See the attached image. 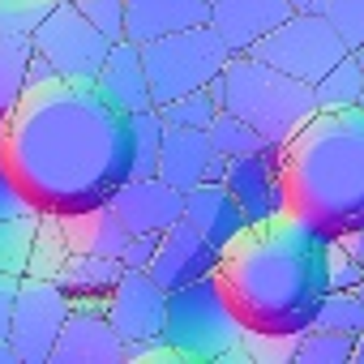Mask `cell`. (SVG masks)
Listing matches in <instances>:
<instances>
[{"mask_svg":"<svg viewBox=\"0 0 364 364\" xmlns=\"http://www.w3.org/2000/svg\"><path fill=\"white\" fill-rule=\"evenodd\" d=\"M35 43L22 35H0V112H14L26 95V65Z\"/></svg>","mask_w":364,"mask_h":364,"instance_id":"obj_24","label":"cell"},{"mask_svg":"<svg viewBox=\"0 0 364 364\" xmlns=\"http://www.w3.org/2000/svg\"><path fill=\"white\" fill-rule=\"evenodd\" d=\"M52 77H56L52 60H48L43 52H31V65H26V86H43V82H52Z\"/></svg>","mask_w":364,"mask_h":364,"instance_id":"obj_39","label":"cell"},{"mask_svg":"<svg viewBox=\"0 0 364 364\" xmlns=\"http://www.w3.org/2000/svg\"><path fill=\"white\" fill-rule=\"evenodd\" d=\"M210 146L223 154V159H236V154H253V150H262L266 146V137L249 124V120H240V116H232V112H219L215 120H210Z\"/></svg>","mask_w":364,"mask_h":364,"instance_id":"obj_29","label":"cell"},{"mask_svg":"<svg viewBox=\"0 0 364 364\" xmlns=\"http://www.w3.org/2000/svg\"><path fill=\"white\" fill-rule=\"evenodd\" d=\"M5 116H9V112H0V129H5Z\"/></svg>","mask_w":364,"mask_h":364,"instance_id":"obj_46","label":"cell"},{"mask_svg":"<svg viewBox=\"0 0 364 364\" xmlns=\"http://www.w3.org/2000/svg\"><path fill=\"white\" fill-rule=\"evenodd\" d=\"M360 90H364V69H360L355 52H347V56H343L330 73H321V77L313 82V99H317V107H321V112L355 107Z\"/></svg>","mask_w":364,"mask_h":364,"instance_id":"obj_22","label":"cell"},{"mask_svg":"<svg viewBox=\"0 0 364 364\" xmlns=\"http://www.w3.org/2000/svg\"><path fill=\"white\" fill-rule=\"evenodd\" d=\"M219 150L210 146V133L206 129H163V146H159V171L171 189L189 193L193 185L206 180V167Z\"/></svg>","mask_w":364,"mask_h":364,"instance_id":"obj_19","label":"cell"},{"mask_svg":"<svg viewBox=\"0 0 364 364\" xmlns=\"http://www.w3.org/2000/svg\"><path fill=\"white\" fill-rule=\"evenodd\" d=\"M35 198L26 193V185L14 176L9 159L0 154V219H18V215H35Z\"/></svg>","mask_w":364,"mask_h":364,"instance_id":"obj_33","label":"cell"},{"mask_svg":"<svg viewBox=\"0 0 364 364\" xmlns=\"http://www.w3.org/2000/svg\"><path fill=\"white\" fill-rule=\"evenodd\" d=\"M210 90H215L223 112L249 120L274 146H283L317 112V99H313L309 82H296L283 69H274V65H266V60H257L249 52L228 56V65L219 69Z\"/></svg>","mask_w":364,"mask_h":364,"instance_id":"obj_4","label":"cell"},{"mask_svg":"<svg viewBox=\"0 0 364 364\" xmlns=\"http://www.w3.org/2000/svg\"><path fill=\"white\" fill-rule=\"evenodd\" d=\"M334 245L347 253V257H355V262H364V228H355V232H343V236H334Z\"/></svg>","mask_w":364,"mask_h":364,"instance_id":"obj_40","label":"cell"},{"mask_svg":"<svg viewBox=\"0 0 364 364\" xmlns=\"http://www.w3.org/2000/svg\"><path fill=\"white\" fill-rule=\"evenodd\" d=\"M154 245H159V236H129L124 249H120V266L124 270H146L150 257H154Z\"/></svg>","mask_w":364,"mask_h":364,"instance_id":"obj_38","label":"cell"},{"mask_svg":"<svg viewBox=\"0 0 364 364\" xmlns=\"http://www.w3.org/2000/svg\"><path fill=\"white\" fill-rule=\"evenodd\" d=\"M219 112L223 107H219V99H215L210 86H198V90H189V95H180V99H171V103L159 107L163 124H171V129H210V120Z\"/></svg>","mask_w":364,"mask_h":364,"instance_id":"obj_26","label":"cell"},{"mask_svg":"<svg viewBox=\"0 0 364 364\" xmlns=\"http://www.w3.org/2000/svg\"><path fill=\"white\" fill-rule=\"evenodd\" d=\"M39 219H43V210L18 215V219H0V270H5V274H18V279H22V274L31 270Z\"/></svg>","mask_w":364,"mask_h":364,"instance_id":"obj_23","label":"cell"},{"mask_svg":"<svg viewBox=\"0 0 364 364\" xmlns=\"http://www.w3.org/2000/svg\"><path fill=\"white\" fill-rule=\"evenodd\" d=\"M287 18H291L287 0H210V26L219 31L232 56L253 52Z\"/></svg>","mask_w":364,"mask_h":364,"instance_id":"obj_15","label":"cell"},{"mask_svg":"<svg viewBox=\"0 0 364 364\" xmlns=\"http://www.w3.org/2000/svg\"><path fill=\"white\" fill-rule=\"evenodd\" d=\"M107 321L116 326V334L124 343H146V338H163V321H167V291L154 283L150 270H124L116 279V287L103 300Z\"/></svg>","mask_w":364,"mask_h":364,"instance_id":"obj_11","label":"cell"},{"mask_svg":"<svg viewBox=\"0 0 364 364\" xmlns=\"http://www.w3.org/2000/svg\"><path fill=\"white\" fill-rule=\"evenodd\" d=\"M219 262H223V249H215L189 219H176V223L159 236L154 257H150L146 270L154 274V283H159L163 291H176V287H185V283H193V279H202V274H215Z\"/></svg>","mask_w":364,"mask_h":364,"instance_id":"obj_14","label":"cell"},{"mask_svg":"<svg viewBox=\"0 0 364 364\" xmlns=\"http://www.w3.org/2000/svg\"><path fill=\"white\" fill-rule=\"evenodd\" d=\"M228 43L219 39V31L210 22L176 31L163 39L141 43V60H146V77H150V99L154 107L189 95L198 86H210L219 77V69L228 65Z\"/></svg>","mask_w":364,"mask_h":364,"instance_id":"obj_6","label":"cell"},{"mask_svg":"<svg viewBox=\"0 0 364 364\" xmlns=\"http://www.w3.org/2000/svg\"><path fill=\"white\" fill-rule=\"evenodd\" d=\"M355 60H360V69H364V43H360V48H355Z\"/></svg>","mask_w":364,"mask_h":364,"instance_id":"obj_44","label":"cell"},{"mask_svg":"<svg viewBox=\"0 0 364 364\" xmlns=\"http://www.w3.org/2000/svg\"><path fill=\"white\" fill-rule=\"evenodd\" d=\"M206 5H210V0H206Z\"/></svg>","mask_w":364,"mask_h":364,"instance_id":"obj_47","label":"cell"},{"mask_svg":"<svg viewBox=\"0 0 364 364\" xmlns=\"http://www.w3.org/2000/svg\"><path fill=\"white\" fill-rule=\"evenodd\" d=\"M0 364H22V360H18V347H14L9 338H0Z\"/></svg>","mask_w":364,"mask_h":364,"instance_id":"obj_42","label":"cell"},{"mask_svg":"<svg viewBox=\"0 0 364 364\" xmlns=\"http://www.w3.org/2000/svg\"><path fill=\"white\" fill-rule=\"evenodd\" d=\"M287 5H291V14H321L326 0H287Z\"/></svg>","mask_w":364,"mask_h":364,"instance_id":"obj_41","label":"cell"},{"mask_svg":"<svg viewBox=\"0 0 364 364\" xmlns=\"http://www.w3.org/2000/svg\"><path fill=\"white\" fill-rule=\"evenodd\" d=\"M296 338H300V334H262V330H245V351H249V360H291V355H296Z\"/></svg>","mask_w":364,"mask_h":364,"instance_id":"obj_36","label":"cell"},{"mask_svg":"<svg viewBox=\"0 0 364 364\" xmlns=\"http://www.w3.org/2000/svg\"><path fill=\"white\" fill-rule=\"evenodd\" d=\"M351 364H364V330L351 338Z\"/></svg>","mask_w":364,"mask_h":364,"instance_id":"obj_43","label":"cell"},{"mask_svg":"<svg viewBox=\"0 0 364 364\" xmlns=\"http://www.w3.org/2000/svg\"><path fill=\"white\" fill-rule=\"evenodd\" d=\"M321 14L330 18V26L343 35V43L351 52L364 43V0H326Z\"/></svg>","mask_w":364,"mask_h":364,"instance_id":"obj_32","label":"cell"},{"mask_svg":"<svg viewBox=\"0 0 364 364\" xmlns=\"http://www.w3.org/2000/svg\"><path fill=\"white\" fill-rule=\"evenodd\" d=\"M313 326L321 330H343V334H360L364 330V287H347V291H326L321 309L313 317Z\"/></svg>","mask_w":364,"mask_h":364,"instance_id":"obj_28","label":"cell"},{"mask_svg":"<svg viewBox=\"0 0 364 364\" xmlns=\"http://www.w3.org/2000/svg\"><path fill=\"white\" fill-rule=\"evenodd\" d=\"M77 9L95 22V31H103L112 43L124 39V0H77Z\"/></svg>","mask_w":364,"mask_h":364,"instance_id":"obj_34","label":"cell"},{"mask_svg":"<svg viewBox=\"0 0 364 364\" xmlns=\"http://www.w3.org/2000/svg\"><path fill=\"white\" fill-rule=\"evenodd\" d=\"M351 338H355V334L309 326V330L296 338L291 364H351Z\"/></svg>","mask_w":364,"mask_h":364,"instance_id":"obj_25","label":"cell"},{"mask_svg":"<svg viewBox=\"0 0 364 364\" xmlns=\"http://www.w3.org/2000/svg\"><path fill=\"white\" fill-rule=\"evenodd\" d=\"M163 343L185 364H215L219 355H228L232 347L245 343V321H240L219 270L167 291Z\"/></svg>","mask_w":364,"mask_h":364,"instance_id":"obj_5","label":"cell"},{"mask_svg":"<svg viewBox=\"0 0 364 364\" xmlns=\"http://www.w3.org/2000/svg\"><path fill=\"white\" fill-rule=\"evenodd\" d=\"M279 154H283V146L266 141V146L253 150V154H236V159H228L223 185H228V193L236 198V206L245 210L249 228L274 223V219H283V215L291 210Z\"/></svg>","mask_w":364,"mask_h":364,"instance_id":"obj_9","label":"cell"},{"mask_svg":"<svg viewBox=\"0 0 364 364\" xmlns=\"http://www.w3.org/2000/svg\"><path fill=\"white\" fill-rule=\"evenodd\" d=\"M334 236L304 215L287 210L274 223L249 228L223 249L219 279L245 321L262 334H304L321 309L326 257Z\"/></svg>","mask_w":364,"mask_h":364,"instance_id":"obj_2","label":"cell"},{"mask_svg":"<svg viewBox=\"0 0 364 364\" xmlns=\"http://www.w3.org/2000/svg\"><path fill=\"white\" fill-rule=\"evenodd\" d=\"M287 202L330 236L364 228V112H313L283 141Z\"/></svg>","mask_w":364,"mask_h":364,"instance_id":"obj_3","label":"cell"},{"mask_svg":"<svg viewBox=\"0 0 364 364\" xmlns=\"http://www.w3.org/2000/svg\"><path fill=\"white\" fill-rule=\"evenodd\" d=\"M31 43L52 60L56 77L65 82H95L112 52V39L95 31V22L77 9V0H56V9L39 22Z\"/></svg>","mask_w":364,"mask_h":364,"instance_id":"obj_8","label":"cell"},{"mask_svg":"<svg viewBox=\"0 0 364 364\" xmlns=\"http://www.w3.org/2000/svg\"><path fill=\"white\" fill-rule=\"evenodd\" d=\"M18 291H22V279H18V274H5V270H0V338H9V330H14Z\"/></svg>","mask_w":364,"mask_h":364,"instance_id":"obj_37","label":"cell"},{"mask_svg":"<svg viewBox=\"0 0 364 364\" xmlns=\"http://www.w3.org/2000/svg\"><path fill=\"white\" fill-rule=\"evenodd\" d=\"M326 287H330V291L364 287V262H355V257H347L338 245H330V257H326Z\"/></svg>","mask_w":364,"mask_h":364,"instance_id":"obj_35","label":"cell"},{"mask_svg":"<svg viewBox=\"0 0 364 364\" xmlns=\"http://www.w3.org/2000/svg\"><path fill=\"white\" fill-rule=\"evenodd\" d=\"M65 240H69V249H77V253H107V257H120L129 232H124V223L112 215V206H99V210H86V215H69V219H65Z\"/></svg>","mask_w":364,"mask_h":364,"instance_id":"obj_21","label":"cell"},{"mask_svg":"<svg viewBox=\"0 0 364 364\" xmlns=\"http://www.w3.org/2000/svg\"><path fill=\"white\" fill-rule=\"evenodd\" d=\"M133 124V176H154L159 171V146H163V116L159 107H141L129 116Z\"/></svg>","mask_w":364,"mask_h":364,"instance_id":"obj_27","label":"cell"},{"mask_svg":"<svg viewBox=\"0 0 364 364\" xmlns=\"http://www.w3.org/2000/svg\"><path fill=\"white\" fill-rule=\"evenodd\" d=\"M95 86H99V95H103L116 112H124V116H133V112H141V107H154V99H150V77H146V60H141V48H137L133 39L112 43V52H107V60H103Z\"/></svg>","mask_w":364,"mask_h":364,"instance_id":"obj_17","label":"cell"},{"mask_svg":"<svg viewBox=\"0 0 364 364\" xmlns=\"http://www.w3.org/2000/svg\"><path fill=\"white\" fill-rule=\"evenodd\" d=\"M69 257V240H65V219L60 215H43L39 219V236H35V253H31V270L39 279H52L60 270V262Z\"/></svg>","mask_w":364,"mask_h":364,"instance_id":"obj_30","label":"cell"},{"mask_svg":"<svg viewBox=\"0 0 364 364\" xmlns=\"http://www.w3.org/2000/svg\"><path fill=\"white\" fill-rule=\"evenodd\" d=\"M52 9H56V0H0V35L31 39Z\"/></svg>","mask_w":364,"mask_h":364,"instance_id":"obj_31","label":"cell"},{"mask_svg":"<svg viewBox=\"0 0 364 364\" xmlns=\"http://www.w3.org/2000/svg\"><path fill=\"white\" fill-rule=\"evenodd\" d=\"M129 236H163L176 219H185V193L171 189L163 176H133L107 202Z\"/></svg>","mask_w":364,"mask_h":364,"instance_id":"obj_13","label":"cell"},{"mask_svg":"<svg viewBox=\"0 0 364 364\" xmlns=\"http://www.w3.org/2000/svg\"><path fill=\"white\" fill-rule=\"evenodd\" d=\"M355 107H360V112H364V90H360V99H355Z\"/></svg>","mask_w":364,"mask_h":364,"instance_id":"obj_45","label":"cell"},{"mask_svg":"<svg viewBox=\"0 0 364 364\" xmlns=\"http://www.w3.org/2000/svg\"><path fill=\"white\" fill-rule=\"evenodd\" d=\"M124 274L120 257H107V253H77L69 249V257L60 262V270L52 274L60 283V291L69 300H107V291L116 287V279Z\"/></svg>","mask_w":364,"mask_h":364,"instance_id":"obj_20","label":"cell"},{"mask_svg":"<svg viewBox=\"0 0 364 364\" xmlns=\"http://www.w3.org/2000/svg\"><path fill=\"white\" fill-rule=\"evenodd\" d=\"M48 364H124V338L103 313V300H69V317Z\"/></svg>","mask_w":364,"mask_h":364,"instance_id":"obj_12","label":"cell"},{"mask_svg":"<svg viewBox=\"0 0 364 364\" xmlns=\"http://www.w3.org/2000/svg\"><path fill=\"white\" fill-rule=\"evenodd\" d=\"M202 22H210L206 0H124V39H133L137 48Z\"/></svg>","mask_w":364,"mask_h":364,"instance_id":"obj_18","label":"cell"},{"mask_svg":"<svg viewBox=\"0 0 364 364\" xmlns=\"http://www.w3.org/2000/svg\"><path fill=\"white\" fill-rule=\"evenodd\" d=\"M185 219L215 245V249H228L236 245L245 232H249V219L245 210L236 206V198L228 193L223 180H202L185 193Z\"/></svg>","mask_w":364,"mask_h":364,"instance_id":"obj_16","label":"cell"},{"mask_svg":"<svg viewBox=\"0 0 364 364\" xmlns=\"http://www.w3.org/2000/svg\"><path fill=\"white\" fill-rule=\"evenodd\" d=\"M65 317H69V296L60 291V283L39 279V274H22L14 330H9V343L18 347V360L22 364H48Z\"/></svg>","mask_w":364,"mask_h":364,"instance_id":"obj_10","label":"cell"},{"mask_svg":"<svg viewBox=\"0 0 364 364\" xmlns=\"http://www.w3.org/2000/svg\"><path fill=\"white\" fill-rule=\"evenodd\" d=\"M0 154L43 215L69 219L107 206L133 180V124L95 82L52 77L26 86L22 103L5 116Z\"/></svg>","mask_w":364,"mask_h":364,"instance_id":"obj_1","label":"cell"},{"mask_svg":"<svg viewBox=\"0 0 364 364\" xmlns=\"http://www.w3.org/2000/svg\"><path fill=\"white\" fill-rule=\"evenodd\" d=\"M347 52H351V48L343 43V35L330 26L326 14H291V18H287L283 26H274L249 56H257V60L283 69L287 77L313 86V82H317L321 73H330Z\"/></svg>","mask_w":364,"mask_h":364,"instance_id":"obj_7","label":"cell"}]
</instances>
